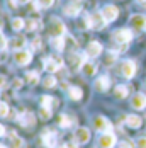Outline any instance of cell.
I'll return each instance as SVG.
<instances>
[{
	"mask_svg": "<svg viewBox=\"0 0 146 148\" xmlns=\"http://www.w3.org/2000/svg\"><path fill=\"white\" fill-rule=\"evenodd\" d=\"M43 65H44V70L46 72L55 73V72H58L59 68L63 66V60L58 55H51V56H48V58L43 60Z\"/></svg>",
	"mask_w": 146,
	"mask_h": 148,
	"instance_id": "obj_1",
	"label": "cell"
},
{
	"mask_svg": "<svg viewBox=\"0 0 146 148\" xmlns=\"http://www.w3.org/2000/svg\"><path fill=\"white\" fill-rule=\"evenodd\" d=\"M97 145H99V148H114V145H116V134L112 131L100 133L99 138H97Z\"/></svg>",
	"mask_w": 146,
	"mask_h": 148,
	"instance_id": "obj_2",
	"label": "cell"
},
{
	"mask_svg": "<svg viewBox=\"0 0 146 148\" xmlns=\"http://www.w3.org/2000/svg\"><path fill=\"white\" fill-rule=\"evenodd\" d=\"M65 32H66L65 24L59 21L58 17H53L51 22H49V34L53 38H58V36H65Z\"/></svg>",
	"mask_w": 146,
	"mask_h": 148,
	"instance_id": "obj_3",
	"label": "cell"
},
{
	"mask_svg": "<svg viewBox=\"0 0 146 148\" xmlns=\"http://www.w3.org/2000/svg\"><path fill=\"white\" fill-rule=\"evenodd\" d=\"M88 22H90V29H95V31L102 29L104 26L107 24V21L104 19L102 12H93V14H90L88 15Z\"/></svg>",
	"mask_w": 146,
	"mask_h": 148,
	"instance_id": "obj_4",
	"label": "cell"
},
{
	"mask_svg": "<svg viewBox=\"0 0 146 148\" xmlns=\"http://www.w3.org/2000/svg\"><path fill=\"white\" fill-rule=\"evenodd\" d=\"M112 38H114V41H116L117 45H128L132 39V32L129 29H117L112 34Z\"/></svg>",
	"mask_w": 146,
	"mask_h": 148,
	"instance_id": "obj_5",
	"label": "cell"
},
{
	"mask_svg": "<svg viewBox=\"0 0 146 148\" xmlns=\"http://www.w3.org/2000/svg\"><path fill=\"white\" fill-rule=\"evenodd\" d=\"M41 138H43L44 147H48V148H55L56 143H58V133L55 130H44Z\"/></svg>",
	"mask_w": 146,
	"mask_h": 148,
	"instance_id": "obj_6",
	"label": "cell"
},
{
	"mask_svg": "<svg viewBox=\"0 0 146 148\" xmlns=\"http://www.w3.org/2000/svg\"><path fill=\"white\" fill-rule=\"evenodd\" d=\"M136 73V63L132 61V60H126V61H122V65H121V75L124 77V78H132Z\"/></svg>",
	"mask_w": 146,
	"mask_h": 148,
	"instance_id": "obj_7",
	"label": "cell"
},
{
	"mask_svg": "<svg viewBox=\"0 0 146 148\" xmlns=\"http://www.w3.org/2000/svg\"><path fill=\"white\" fill-rule=\"evenodd\" d=\"M14 60H15L17 65L24 66V65H27L31 60H32V53H31L29 49H19V51H15Z\"/></svg>",
	"mask_w": 146,
	"mask_h": 148,
	"instance_id": "obj_8",
	"label": "cell"
},
{
	"mask_svg": "<svg viewBox=\"0 0 146 148\" xmlns=\"http://www.w3.org/2000/svg\"><path fill=\"white\" fill-rule=\"evenodd\" d=\"M93 128L100 133H105V131H111V128H112V124L107 121V118H104V116H95L93 118Z\"/></svg>",
	"mask_w": 146,
	"mask_h": 148,
	"instance_id": "obj_9",
	"label": "cell"
},
{
	"mask_svg": "<svg viewBox=\"0 0 146 148\" xmlns=\"http://www.w3.org/2000/svg\"><path fill=\"white\" fill-rule=\"evenodd\" d=\"M100 53H102V45L99 41H92V43L87 45L85 56H88V58H97V56H100Z\"/></svg>",
	"mask_w": 146,
	"mask_h": 148,
	"instance_id": "obj_10",
	"label": "cell"
},
{
	"mask_svg": "<svg viewBox=\"0 0 146 148\" xmlns=\"http://www.w3.org/2000/svg\"><path fill=\"white\" fill-rule=\"evenodd\" d=\"M102 15L107 22H112V21H116L117 17H119V9H117L116 5H105L102 9Z\"/></svg>",
	"mask_w": 146,
	"mask_h": 148,
	"instance_id": "obj_11",
	"label": "cell"
},
{
	"mask_svg": "<svg viewBox=\"0 0 146 148\" xmlns=\"http://www.w3.org/2000/svg\"><path fill=\"white\" fill-rule=\"evenodd\" d=\"M80 12H82V2L80 0H75V2L68 3L65 7V14L68 15V17H76Z\"/></svg>",
	"mask_w": 146,
	"mask_h": 148,
	"instance_id": "obj_12",
	"label": "cell"
},
{
	"mask_svg": "<svg viewBox=\"0 0 146 148\" xmlns=\"http://www.w3.org/2000/svg\"><path fill=\"white\" fill-rule=\"evenodd\" d=\"M131 107L132 109H138V111H141V109H145L146 107V94H136L134 97L131 99Z\"/></svg>",
	"mask_w": 146,
	"mask_h": 148,
	"instance_id": "obj_13",
	"label": "cell"
},
{
	"mask_svg": "<svg viewBox=\"0 0 146 148\" xmlns=\"http://www.w3.org/2000/svg\"><path fill=\"white\" fill-rule=\"evenodd\" d=\"M93 87H95V90H99V92H105V90H109V87H111V80H109V77H107V75H100V77L95 80Z\"/></svg>",
	"mask_w": 146,
	"mask_h": 148,
	"instance_id": "obj_14",
	"label": "cell"
},
{
	"mask_svg": "<svg viewBox=\"0 0 146 148\" xmlns=\"http://www.w3.org/2000/svg\"><path fill=\"white\" fill-rule=\"evenodd\" d=\"M131 26L138 31H146V15H139V14L132 15L131 17Z\"/></svg>",
	"mask_w": 146,
	"mask_h": 148,
	"instance_id": "obj_15",
	"label": "cell"
},
{
	"mask_svg": "<svg viewBox=\"0 0 146 148\" xmlns=\"http://www.w3.org/2000/svg\"><path fill=\"white\" fill-rule=\"evenodd\" d=\"M75 140H76V143H80V145L88 143V140H90V131H88L87 128H78V130L75 131Z\"/></svg>",
	"mask_w": 146,
	"mask_h": 148,
	"instance_id": "obj_16",
	"label": "cell"
},
{
	"mask_svg": "<svg viewBox=\"0 0 146 148\" xmlns=\"http://www.w3.org/2000/svg\"><path fill=\"white\" fill-rule=\"evenodd\" d=\"M19 124L24 126V128H32L36 124V119L31 112H24L22 116H19Z\"/></svg>",
	"mask_w": 146,
	"mask_h": 148,
	"instance_id": "obj_17",
	"label": "cell"
},
{
	"mask_svg": "<svg viewBox=\"0 0 146 148\" xmlns=\"http://www.w3.org/2000/svg\"><path fill=\"white\" fill-rule=\"evenodd\" d=\"M24 45H26V38H24V36H15L14 39L9 41V48H10V49H15V51L22 49Z\"/></svg>",
	"mask_w": 146,
	"mask_h": 148,
	"instance_id": "obj_18",
	"label": "cell"
},
{
	"mask_svg": "<svg viewBox=\"0 0 146 148\" xmlns=\"http://www.w3.org/2000/svg\"><path fill=\"white\" fill-rule=\"evenodd\" d=\"M124 123L129 128H139L141 123H143V119L139 118V116H136V114H129V116H124Z\"/></svg>",
	"mask_w": 146,
	"mask_h": 148,
	"instance_id": "obj_19",
	"label": "cell"
},
{
	"mask_svg": "<svg viewBox=\"0 0 146 148\" xmlns=\"http://www.w3.org/2000/svg\"><path fill=\"white\" fill-rule=\"evenodd\" d=\"M68 63H70V66H72L73 70H78L80 66H83V58H80L76 53H72L70 56H68Z\"/></svg>",
	"mask_w": 146,
	"mask_h": 148,
	"instance_id": "obj_20",
	"label": "cell"
},
{
	"mask_svg": "<svg viewBox=\"0 0 146 148\" xmlns=\"http://www.w3.org/2000/svg\"><path fill=\"white\" fill-rule=\"evenodd\" d=\"M58 124L61 126V128H72L73 124H75V118L68 116V114H59Z\"/></svg>",
	"mask_w": 146,
	"mask_h": 148,
	"instance_id": "obj_21",
	"label": "cell"
},
{
	"mask_svg": "<svg viewBox=\"0 0 146 148\" xmlns=\"http://www.w3.org/2000/svg\"><path fill=\"white\" fill-rule=\"evenodd\" d=\"M10 148H26L24 147V140L19 138L14 131H10Z\"/></svg>",
	"mask_w": 146,
	"mask_h": 148,
	"instance_id": "obj_22",
	"label": "cell"
},
{
	"mask_svg": "<svg viewBox=\"0 0 146 148\" xmlns=\"http://www.w3.org/2000/svg\"><path fill=\"white\" fill-rule=\"evenodd\" d=\"M128 94H129V89L126 85H117L114 89V97H117V99H124V97H128Z\"/></svg>",
	"mask_w": 146,
	"mask_h": 148,
	"instance_id": "obj_23",
	"label": "cell"
},
{
	"mask_svg": "<svg viewBox=\"0 0 146 148\" xmlns=\"http://www.w3.org/2000/svg\"><path fill=\"white\" fill-rule=\"evenodd\" d=\"M68 95H70V99H73V101H80L83 97V92H82L80 87H70L68 89Z\"/></svg>",
	"mask_w": 146,
	"mask_h": 148,
	"instance_id": "obj_24",
	"label": "cell"
},
{
	"mask_svg": "<svg viewBox=\"0 0 146 148\" xmlns=\"http://www.w3.org/2000/svg\"><path fill=\"white\" fill-rule=\"evenodd\" d=\"M51 46H53L56 51H63V49H65V38H63V36L53 38V39H51Z\"/></svg>",
	"mask_w": 146,
	"mask_h": 148,
	"instance_id": "obj_25",
	"label": "cell"
},
{
	"mask_svg": "<svg viewBox=\"0 0 146 148\" xmlns=\"http://www.w3.org/2000/svg\"><path fill=\"white\" fill-rule=\"evenodd\" d=\"M82 70H83V73L87 75V77H92V75H95V72H97V66L93 65V63H83V66H82Z\"/></svg>",
	"mask_w": 146,
	"mask_h": 148,
	"instance_id": "obj_26",
	"label": "cell"
},
{
	"mask_svg": "<svg viewBox=\"0 0 146 148\" xmlns=\"http://www.w3.org/2000/svg\"><path fill=\"white\" fill-rule=\"evenodd\" d=\"M24 26H26V21H22L20 17H15L14 21H12V29L14 31H22Z\"/></svg>",
	"mask_w": 146,
	"mask_h": 148,
	"instance_id": "obj_27",
	"label": "cell"
},
{
	"mask_svg": "<svg viewBox=\"0 0 146 148\" xmlns=\"http://www.w3.org/2000/svg\"><path fill=\"white\" fill-rule=\"evenodd\" d=\"M43 85H44V89H53V87L56 85V78L51 77V75H48V77L43 80Z\"/></svg>",
	"mask_w": 146,
	"mask_h": 148,
	"instance_id": "obj_28",
	"label": "cell"
},
{
	"mask_svg": "<svg viewBox=\"0 0 146 148\" xmlns=\"http://www.w3.org/2000/svg\"><path fill=\"white\" fill-rule=\"evenodd\" d=\"M26 77H27V82H29L31 85H36V84L39 82V75H38V72H27Z\"/></svg>",
	"mask_w": 146,
	"mask_h": 148,
	"instance_id": "obj_29",
	"label": "cell"
},
{
	"mask_svg": "<svg viewBox=\"0 0 146 148\" xmlns=\"http://www.w3.org/2000/svg\"><path fill=\"white\" fill-rule=\"evenodd\" d=\"M39 116H41V119L48 121V119L51 118V109H49V107H44V106H41V109H39Z\"/></svg>",
	"mask_w": 146,
	"mask_h": 148,
	"instance_id": "obj_30",
	"label": "cell"
},
{
	"mask_svg": "<svg viewBox=\"0 0 146 148\" xmlns=\"http://www.w3.org/2000/svg\"><path fill=\"white\" fill-rule=\"evenodd\" d=\"M51 102H56V99H53L49 95H43L41 97V106H44V107H49L51 109Z\"/></svg>",
	"mask_w": 146,
	"mask_h": 148,
	"instance_id": "obj_31",
	"label": "cell"
},
{
	"mask_svg": "<svg viewBox=\"0 0 146 148\" xmlns=\"http://www.w3.org/2000/svg\"><path fill=\"white\" fill-rule=\"evenodd\" d=\"M9 116V106L0 101V118H7Z\"/></svg>",
	"mask_w": 146,
	"mask_h": 148,
	"instance_id": "obj_32",
	"label": "cell"
},
{
	"mask_svg": "<svg viewBox=\"0 0 146 148\" xmlns=\"http://www.w3.org/2000/svg\"><path fill=\"white\" fill-rule=\"evenodd\" d=\"M53 2H55V0H38V7H41V9H48V7L53 5Z\"/></svg>",
	"mask_w": 146,
	"mask_h": 148,
	"instance_id": "obj_33",
	"label": "cell"
},
{
	"mask_svg": "<svg viewBox=\"0 0 146 148\" xmlns=\"http://www.w3.org/2000/svg\"><path fill=\"white\" fill-rule=\"evenodd\" d=\"M38 21H32V19H29V21H26V27L29 31H34V29H38Z\"/></svg>",
	"mask_w": 146,
	"mask_h": 148,
	"instance_id": "obj_34",
	"label": "cell"
},
{
	"mask_svg": "<svg viewBox=\"0 0 146 148\" xmlns=\"http://www.w3.org/2000/svg\"><path fill=\"white\" fill-rule=\"evenodd\" d=\"M114 61H116V53L112 51V53H111V55H109V56L105 58V65H107V66H111V65H112Z\"/></svg>",
	"mask_w": 146,
	"mask_h": 148,
	"instance_id": "obj_35",
	"label": "cell"
},
{
	"mask_svg": "<svg viewBox=\"0 0 146 148\" xmlns=\"http://www.w3.org/2000/svg\"><path fill=\"white\" fill-rule=\"evenodd\" d=\"M5 46H9V43H7V39H5V36L0 32V51H3L5 49Z\"/></svg>",
	"mask_w": 146,
	"mask_h": 148,
	"instance_id": "obj_36",
	"label": "cell"
},
{
	"mask_svg": "<svg viewBox=\"0 0 146 148\" xmlns=\"http://www.w3.org/2000/svg\"><path fill=\"white\" fill-rule=\"evenodd\" d=\"M39 48H41V39H39V38H36V39L32 41V51H38Z\"/></svg>",
	"mask_w": 146,
	"mask_h": 148,
	"instance_id": "obj_37",
	"label": "cell"
},
{
	"mask_svg": "<svg viewBox=\"0 0 146 148\" xmlns=\"http://www.w3.org/2000/svg\"><path fill=\"white\" fill-rule=\"evenodd\" d=\"M116 148H134V147H132L131 141H121V143H119Z\"/></svg>",
	"mask_w": 146,
	"mask_h": 148,
	"instance_id": "obj_38",
	"label": "cell"
},
{
	"mask_svg": "<svg viewBox=\"0 0 146 148\" xmlns=\"http://www.w3.org/2000/svg\"><path fill=\"white\" fill-rule=\"evenodd\" d=\"M138 148H146V136L138 138Z\"/></svg>",
	"mask_w": 146,
	"mask_h": 148,
	"instance_id": "obj_39",
	"label": "cell"
},
{
	"mask_svg": "<svg viewBox=\"0 0 146 148\" xmlns=\"http://www.w3.org/2000/svg\"><path fill=\"white\" fill-rule=\"evenodd\" d=\"M59 148H78V147H76L75 143H63Z\"/></svg>",
	"mask_w": 146,
	"mask_h": 148,
	"instance_id": "obj_40",
	"label": "cell"
},
{
	"mask_svg": "<svg viewBox=\"0 0 146 148\" xmlns=\"http://www.w3.org/2000/svg\"><path fill=\"white\" fill-rule=\"evenodd\" d=\"M2 87H5V77L0 75V89H2Z\"/></svg>",
	"mask_w": 146,
	"mask_h": 148,
	"instance_id": "obj_41",
	"label": "cell"
},
{
	"mask_svg": "<svg viewBox=\"0 0 146 148\" xmlns=\"http://www.w3.org/2000/svg\"><path fill=\"white\" fill-rule=\"evenodd\" d=\"M7 133V131H5V128H3V126H2V124H0V136H3V134Z\"/></svg>",
	"mask_w": 146,
	"mask_h": 148,
	"instance_id": "obj_42",
	"label": "cell"
},
{
	"mask_svg": "<svg viewBox=\"0 0 146 148\" xmlns=\"http://www.w3.org/2000/svg\"><path fill=\"white\" fill-rule=\"evenodd\" d=\"M20 85H22L20 80H14V87H20Z\"/></svg>",
	"mask_w": 146,
	"mask_h": 148,
	"instance_id": "obj_43",
	"label": "cell"
},
{
	"mask_svg": "<svg viewBox=\"0 0 146 148\" xmlns=\"http://www.w3.org/2000/svg\"><path fill=\"white\" fill-rule=\"evenodd\" d=\"M29 2H32V0H17V3H29Z\"/></svg>",
	"mask_w": 146,
	"mask_h": 148,
	"instance_id": "obj_44",
	"label": "cell"
},
{
	"mask_svg": "<svg viewBox=\"0 0 146 148\" xmlns=\"http://www.w3.org/2000/svg\"><path fill=\"white\" fill-rule=\"evenodd\" d=\"M138 3H143V5H146V0H136Z\"/></svg>",
	"mask_w": 146,
	"mask_h": 148,
	"instance_id": "obj_45",
	"label": "cell"
},
{
	"mask_svg": "<svg viewBox=\"0 0 146 148\" xmlns=\"http://www.w3.org/2000/svg\"><path fill=\"white\" fill-rule=\"evenodd\" d=\"M0 148H7V147H5V145H2V143H0Z\"/></svg>",
	"mask_w": 146,
	"mask_h": 148,
	"instance_id": "obj_46",
	"label": "cell"
}]
</instances>
